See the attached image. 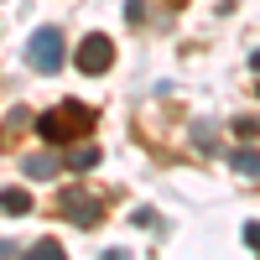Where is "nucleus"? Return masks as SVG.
<instances>
[{"label":"nucleus","instance_id":"obj_1","mask_svg":"<svg viewBox=\"0 0 260 260\" xmlns=\"http://www.w3.org/2000/svg\"><path fill=\"white\" fill-rule=\"evenodd\" d=\"M89 125H94V110H83L78 99H62L57 110L37 115V136L47 141V146H62V141H78Z\"/></svg>","mask_w":260,"mask_h":260},{"label":"nucleus","instance_id":"obj_2","mask_svg":"<svg viewBox=\"0 0 260 260\" xmlns=\"http://www.w3.org/2000/svg\"><path fill=\"white\" fill-rule=\"evenodd\" d=\"M73 62H78V73H89V78H99V73H110V68H115V42L104 37V31H94V37H83V47L73 52Z\"/></svg>","mask_w":260,"mask_h":260},{"label":"nucleus","instance_id":"obj_3","mask_svg":"<svg viewBox=\"0 0 260 260\" xmlns=\"http://www.w3.org/2000/svg\"><path fill=\"white\" fill-rule=\"evenodd\" d=\"M57 208H62V219H68V224H78V229H99V224H104L99 198H89L83 187H68V192L57 198Z\"/></svg>","mask_w":260,"mask_h":260},{"label":"nucleus","instance_id":"obj_4","mask_svg":"<svg viewBox=\"0 0 260 260\" xmlns=\"http://www.w3.org/2000/svg\"><path fill=\"white\" fill-rule=\"evenodd\" d=\"M31 68L37 73H57L62 68V31L57 26H42L31 37Z\"/></svg>","mask_w":260,"mask_h":260},{"label":"nucleus","instance_id":"obj_5","mask_svg":"<svg viewBox=\"0 0 260 260\" xmlns=\"http://www.w3.org/2000/svg\"><path fill=\"white\" fill-rule=\"evenodd\" d=\"M0 213H11V219L31 213V192L26 187H0Z\"/></svg>","mask_w":260,"mask_h":260},{"label":"nucleus","instance_id":"obj_6","mask_svg":"<svg viewBox=\"0 0 260 260\" xmlns=\"http://www.w3.org/2000/svg\"><path fill=\"white\" fill-rule=\"evenodd\" d=\"M21 172H26L31 182H47V177H57V172H62V161H57V156H26V161H21Z\"/></svg>","mask_w":260,"mask_h":260},{"label":"nucleus","instance_id":"obj_7","mask_svg":"<svg viewBox=\"0 0 260 260\" xmlns=\"http://www.w3.org/2000/svg\"><path fill=\"white\" fill-rule=\"evenodd\" d=\"M229 167L240 172V177H260V151H255V146H240V151L229 156Z\"/></svg>","mask_w":260,"mask_h":260},{"label":"nucleus","instance_id":"obj_8","mask_svg":"<svg viewBox=\"0 0 260 260\" xmlns=\"http://www.w3.org/2000/svg\"><path fill=\"white\" fill-rule=\"evenodd\" d=\"M89 167H99V146H78L68 156V172H89Z\"/></svg>","mask_w":260,"mask_h":260},{"label":"nucleus","instance_id":"obj_9","mask_svg":"<svg viewBox=\"0 0 260 260\" xmlns=\"http://www.w3.org/2000/svg\"><path fill=\"white\" fill-rule=\"evenodd\" d=\"M37 255H42V260H62V245H57V240H42Z\"/></svg>","mask_w":260,"mask_h":260},{"label":"nucleus","instance_id":"obj_10","mask_svg":"<svg viewBox=\"0 0 260 260\" xmlns=\"http://www.w3.org/2000/svg\"><path fill=\"white\" fill-rule=\"evenodd\" d=\"M255 130H260L255 120H234V136H240V141H255Z\"/></svg>","mask_w":260,"mask_h":260},{"label":"nucleus","instance_id":"obj_11","mask_svg":"<svg viewBox=\"0 0 260 260\" xmlns=\"http://www.w3.org/2000/svg\"><path fill=\"white\" fill-rule=\"evenodd\" d=\"M192 141H198L203 151H213V130H208V125H192Z\"/></svg>","mask_w":260,"mask_h":260},{"label":"nucleus","instance_id":"obj_12","mask_svg":"<svg viewBox=\"0 0 260 260\" xmlns=\"http://www.w3.org/2000/svg\"><path fill=\"white\" fill-rule=\"evenodd\" d=\"M245 245H250V250L260 255V224H245Z\"/></svg>","mask_w":260,"mask_h":260},{"label":"nucleus","instance_id":"obj_13","mask_svg":"<svg viewBox=\"0 0 260 260\" xmlns=\"http://www.w3.org/2000/svg\"><path fill=\"white\" fill-rule=\"evenodd\" d=\"M250 73H260V47H255V52H250Z\"/></svg>","mask_w":260,"mask_h":260},{"label":"nucleus","instance_id":"obj_14","mask_svg":"<svg viewBox=\"0 0 260 260\" xmlns=\"http://www.w3.org/2000/svg\"><path fill=\"white\" fill-rule=\"evenodd\" d=\"M255 94H260V89H255Z\"/></svg>","mask_w":260,"mask_h":260}]
</instances>
